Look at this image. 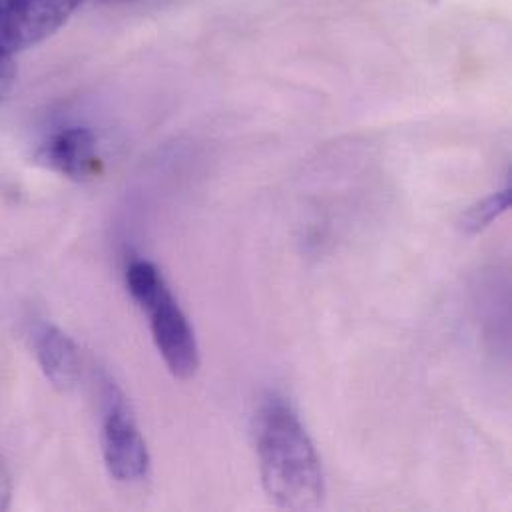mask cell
<instances>
[{
  "label": "cell",
  "instance_id": "6da1fadb",
  "mask_svg": "<svg viewBox=\"0 0 512 512\" xmlns=\"http://www.w3.org/2000/svg\"><path fill=\"white\" fill-rule=\"evenodd\" d=\"M254 441L261 483L275 507L317 511L325 499L319 455L293 407L267 395L256 411Z\"/></svg>",
  "mask_w": 512,
  "mask_h": 512
},
{
  "label": "cell",
  "instance_id": "7a4b0ae2",
  "mask_svg": "<svg viewBox=\"0 0 512 512\" xmlns=\"http://www.w3.org/2000/svg\"><path fill=\"white\" fill-rule=\"evenodd\" d=\"M102 455L112 479L118 483H140L150 473V451L140 427L126 403L124 393L104 377Z\"/></svg>",
  "mask_w": 512,
  "mask_h": 512
},
{
  "label": "cell",
  "instance_id": "3957f363",
  "mask_svg": "<svg viewBox=\"0 0 512 512\" xmlns=\"http://www.w3.org/2000/svg\"><path fill=\"white\" fill-rule=\"evenodd\" d=\"M84 0H0V56L10 58L52 36Z\"/></svg>",
  "mask_w": 512,
  "mask_h": 512
},
{
  "label": "cell",
  "instance_id": "277c9868",
  "mask_svg": "<svg viewBox=\"0 0 512 512\" xmlns=\"http://www.w3.org/2000/svg\"><path fill=\"white\" fill-rule=\"evenodd\" d=\"M150 317V329L158 353L170 373L182 381L192 379L200 367L196 333L166 285L148 305L142 307Z\"/></svg>",
  "mask_w": 512,
  "mask_h": 512
},
{
  "label": "cell",
  "instance_id": "5b68a950",
  "mask_svg": "<svg viewBox=\"0 0 512 512\" xmlns=\"http://www.w3.org/2000/svg\"><path fill=\"white\" fill-rule=\"evenodd\" d=\"M40 164L74 182H88L102 172L98 140L82 126L62 128L52 134L36 152Z\"/></svg>",
  "mask_w": 512,
  "mask_h": 512
},
{
  "label": "cell",
  "instance_id": "8992f818",
  "mask_svg": "<svg viewBox=\"0 0 512 512\" xmlns=\"http://www.w3.org/2000/svg\"><path fill=\"white\" fill-rule=\"evenodd\" d=\"M32 353L40 371L60 393L72 391L82 375V361L76 343L56 325L38 323L30 331Z\"/></svg>",
  "mask_w": 512,
  "mask_h": 512
},
{
  "label": "cell",
  "instance_id": "52a82bcc",
  "mask_svg": "<svg viewBox=\"0 0 512 512\" xmlns=\"http://www.w3.org/2000/svg\"><path fill=\"white\" fill-rule=\"evenodd\" d=\"M166 279L160 269L146 259H136L126 269V287L130 297L140 305H148L164 287Z\"/></svg>",
  "mask_w": 512,
  "mask_h": 512
},
{
  "label": "cell",
  "instance_id": "ba28073f",
  "mask_svg": "<svg viewBox=\"0 0 512 512\" xmlns=\"http://www.w3.org/2000/svg\"><path fill=\"white\" fill-rule=\"evenodd\" d=\"M512 204L511 188H505L497 194H491L489 198L481 200L461 220V230L469 236L485 232L491 224H495L503 214L509 212Z\"/></svg>",
  "mask_w": 512,
  "mask_h": 512
},
{
  "label": "cell",
  "instance_id": "9c48e42d",
  "mask_svg": "<svg viewBox=\"0 0 512 512\" xmlns=\"http://www.w3.org/2000/svg\"><path fill=\"white\" fill-rule=\"evenodd\" d=\"M12 475L4 459L0 457V511H8L12 505Z\"/></svg>",
  "mask_w": 512,
  "mask_h": 512
},
{
  "label": "cell",
  "instance_id": "30bf717a",
  "mask_svg": "<svg viewBox=\"0 0 512 512\" xmlns=\"http://www.w3.org/2000/svg\"><path fill=\"white\" fill-rule=\"evenodd\" d=\"M14 80H16V68H14L12 58L0 56V102L10 92Z\"/></svg>",
  "mask_w": 512,
  "mask_h": 512
},
{
  "label": "cell",
  "instance_id": "8fae6325",
  "mask_svg": "<svg viewBox=\"0 0 512 512\" xmlns=\"http://www.w3.org/2000/svg\"><path fill=\"white\" fill-rule=\"evenodd\" d=\"M102 2H130V0H102Z\"/></svg>",
  "mask_w": 512,
  "mask_h": 512
}]
</instances>
